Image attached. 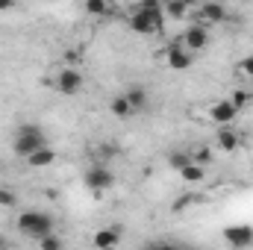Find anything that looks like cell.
I'll return each instance as SVG.
<instances>
[{
  "mask_svg": "<svg viewBox=\"0 0 253 250\" xmlns=\"http://www.w3.org/2000/svg\"><path fill=\"white\" fill-rule=\"evenodd\" d=\"M162 27H165V15H162V3H156V0L138 3L129 15V30L138 36H156V33H162Z\"/></svg>",
  "mask_w": 253,
  "mask_h": 250,
  "instance_id": "6da1fadb",
  "label": "cell"
},
{
  "mask_svg": "<svg viewBox=\"0 0 253 250\" xmlns=\"http://www.w3.org/2000/svg\"><path fill=\"white\" fill-rule=\"evenodd\" d=\"M18 230H21L24 236H30V239L42 242V239H47V236L56 233V224H53V218H50L47 212L30 209V212H21V215H18Z\"/></svg>",
  "mask_w": 253,
  "mask_h": 250,
  "instance_id": "7a4b0ae2",
  "label": "cell"
},
{
  "mask_svg": "<svg viewBox=\"0 0 253 250\" xmlns=\"http://www.w3.org/2000/svg\"><path fill=\"white\" fill-rule=\"evenodd\" d=\"M15 153L18 156H24V159H30L36 150H44V147H50L47 144V135H44V129L39 124H24L18 126V132H15Z\"/></svg>",
  "mask_w": 253,
  "mask_h": 250,
  "instance_id": "3957f363",
  "label": "cell"
},
{
  "mask_svg": "<svg viewBox=\"0 0 253 250\" xmlns=\"http://www.w3.org/2000/svg\"><path fill=\"white\" fill-rule=\"evenodd\" d=\"M83 183H85V188H91V191H109V188L115 186V174H112L103 162H94V165L83 174Z\"/></svg>",
  "mask_w": 253,
  "mask_h": 250,
  "instance_id": "277c9868",
  "label": "cell"
},
{
  "mask_svg": "<svg viewBox=\"0 0 253 250\" xmlns=\"http://www.w3.org/2000/svg\"><path fill=\"white\" fill-rule=\"evenodd\" d=\"M224 242L230 245V248L236 250H245L253 245V227L251 224H230V227H224Z\"/></svg>",
  "mask_w": 253,
  "mask_h": 250,
  "instance_id": "5b68a950",
  "label": "cell"
},
{
  "mask_svg": "<svg viewBox=\"0 0 253 250\" xmlns=\"http://www.w3.org/2000/svg\"><path fill=\"white\" fill-rule=\"evenodd\" d=\"M83 88V71L80 68H62L59 74H56V91L59 94H77Z\"/></svg>",
  "mask_w": 253,
  "mask_h": 250,
  "instance_id": "8992f818",
  "label": "cell"
},
{
  "mask_svg": "<svg viewBox=\"0 0 253 250\" xmlns=\"http://www.w3.org/2000/svg\"><path fill=\"white\" fill-rule=\"evenodd\" d=\"M180 44H183L189 53H194V50H203V47L209 44V27H203V24H191L189 30L183 33Z\"/></svg>",
  "mask_w": 253,
  "mask_h": 250,
  "instance_id": "52a82bcc",
  "label": "cell"
},
{
  "mask_svg": "<svg viewBox=\"0 0 253 250\" xmlns=\"http://www.w3.org/2000/svg\"><path fill=\"white\" fill-rule=\"evenodd\" d=\"M165 62L171 65V71H189L191 62H194V53H189L180 42H171L165 50Z\"/></svg>",
  "mask_w": 253,
  "mask_h": 250,
  "instance_id": "ba28073f",
  "label": "cell"
},
{
  "mask_svg": "<svg viewBox=\"0 0 253 250\" xmlns=\"http://www.w3.org/2000/svg\"><path fill=\"white\" fill-rule=\"evenodd\" d=\"M194 15H197V21H200L203 27H209V24H221V21H227V9H224L221 3H200Z\"/></svg>",
  "mask_w": 253,
  "mask_h": 250,
  "instance_id": "9c48e42d",
  "label": "cell"
},
{
  "mask_svg": "<svg viewBox=\"0 0 253 250\" xmlns=\"http://www.w3.org/2000/svg\"><path fill=\"white\" fill-rule=\"evenodd\" d=\"M209 118H212L218 126H227V124H233V121L239 118V109H236L230 100H218V103L209 109Z\"/></svg>",
  "mask_w": 253,
  "mask_h": 250,
  "instance_id": "30bf717a",
  "label": "cell"
},
{
  "mask_svg": "<svg viewBox=\"0 0 253 250\" xmlns=\"http://www.w3.org/2000/svg\"><path fill=\"white\" fill-rule=\"evenodd\" d=\"M121 242V227H103L94 233V248L97 250H115Z\"/></svg>",
  "mask_w": 253,
  "mask_h": 250,
  "instance_id": "8fae6325",
  "label": "cell"
},
{
  "mask_svg": "<svg viewBox=\"0 0 253 250\" xmlns=\"http://www.w3.org/2000/svg\"><path fill=\"white\" fill-rule=\"evenodd\" d=\"M121 94L126 97V103H129L135 112L147 109V103H150V91H147L144 85H138V83H135V85H126V91H121Z\"/></svg>",
  "mask_w": 253,
  "mask_h": 250,
  "instance_id": "7c38bea8",
  "label": "cell"
},
{
  "mask_svg": "<svg viewBox=\"0 0 253 250\" xmlns=\"http://www.w3.org/2000/svg\"><path fill=\"white\" fill-rule=\"evenodd\" d=\"M215 141H218V147L221 150H227V153H233L236 147H239V132L236 129H230V126H218V135H215Z\"/></svg>",
  "mask_w": 253,
  "mask_h": 250,
  "instance_id": "4fadbf2b",
  "label": "cell"
},
{
  "mask_svg": "<svg viewBox=\"0 0 253 250\" xmlns=\"http://www.w3.org/2000/svg\"><path fill=\"white\" fill-rule=\"evenodd\" d=\"M109 112H112L115 118H121V121H126V118H132V115H135V109L126 103L124 94H115V97L109 100Z\"/></svg>",
  "mask_w": 253,
  "mask_h": 250,
  "instance_id": "5bb4252c",
  "label": "cell"
},
{
  "mask_svg": "<svg viewBox=\"0 0 253 250\" xmlns=\"http://www.w3.org/2000/svg\"><path fill=\"white\" fill-rule=\"evenodd\" d=\"M180 177H183V183H189V186H200V183L206 180V168L197 165V162H191L189 168L180 171Z\"/></svg>",
  "mask_w": 253,
  "mask_h": 250,
  "instance_id": "9a60e30c",
  "label": "cell"
},
{
  "mask_svg": "<svg viewBox=\"0 0 253 250\" xmlns=\"http://www.w3.org/2000/svg\"><path fill=\"white\" fill-rule=\"evenodd\" d=\"M33 168H47V165H53L56 162V150L53 147H44V150H36L30 159H27Z\"/></svg>",
  "mask_w": 253,
  "mask_h": 250,
  "instance_id": "2e32d148",
  "label": "cell"
},
{
  "mask_svg": "<svg viewBox=\"0 0 253 250\" xmlns=\"http://www.w3.org/2000/svg\"><path fill=\"white\" fill-rule=\"evenodd\" d=\"M189 12H191V6L183 3V0H171V3L162 6V15H168V18H174V21H177V18H186Z\"/></svg>",
  "mask_w": 253,
  "mask_h": 250,
  "instance_id": "e0dca14e",
  "label": "cell"
},
{
  "mask_svg": "<svg viewBox=\"0 0 253 250\" xmlns=\"http://www.w3.org/2000/svg\"><path fill=\"white\" fill-rule=\"evenodd\" d=\"M191 162H194V159H191V153H183V150H177V153H171V156H168V165H171L174 171H183V168H189Z\"/></svg>",
  "mask_w": 253,
  "mask_h": 250,
  "instance_id": "ac0fdd59",
  "label": "cell"
},
{
  "mask_svg": "<svg viewBox=\"0 0 253 250\" xmlns=\"http://www.w3.org/2000/svg\"><path fill=\"white\" fill-rule=\"evenodd\" d=\"M85 12H88V15H109L112 6H109L106 0H88V3H85Z\"/></svg>",
  "mask_w": 253,
  "mask_h": 250,
  "instance_id": "d6986e66",
  "label": "cell"
},
{
  "mask_svg": "<svg viewBox=\"0 0 253 250\" xmlns=\"http://www.w3.org/2000/svg\"><path fill=\"white\" fill-rule=\"evenodd\" d=\"M0 206L15 209V206H18V194H15L12 188H3V186H0Z\"/></svg>",
  "mask_w": 253,
  "mask_h": 250,
  "instance_id": "ffe728a7",
  "label": "cell"
},
{
  "mask_svg": "<svg viewBox=\"0 0 253 250\" xmlns=\"http://www.w3.org/2000/svg\"><path fill=\"white\" fill-rule=\"evenodd\" d=\"M248 100H251V91H245V88H239V91H233V97H230V103L242 112L245 106H248Z\"/></svg>",
  "mask_w": 253,
  "mask_h": 250,
  "instance_id": "44dd1931",
  "label": "cell"
},
{
  "mask_svg": "<svg viewBox=\"0 0 253 250\" xmlns=\"http://www.w3.org/2000/svg\"><path fill=\"white\" fill-rule=\"evenodd\" d=\"M39 248H42V250H62L65 245H62V239H59V236L53 233V236H47V239H42V242H39Z\"/></svg>",
  "mask_w": 253,
  "mask_h": 250,
  "instance_id": "7402d4cb",
  "label": "cell"
},
{
  "mask_svg": "<svg viewBox=\"0 0 253 250\" xmlns=\"http://www.w3.org/2000/svg\"><path fill=\"white\" fill-rule=\"evenodd\" d=\"M141 250H186L180 248V245H171V242H144Z\"/></svg>",
  "mask_w": 253,
  "mask_h": 250,
  "instance_id": "603a6c76",
  "label": "cell"
},
{
  "mask_svg": "<svg viewBox=\"0 0 253 250\" xmlns=\"http://www.w3.org/2000/svg\"><path fill=\"white\" fill-rule=\"evenodd\" d=\"M194 200H197V194H186V197H180V200H177L171 209H174V212H183V209H186V206H191Z\"/></svg>",
  "mask_w": 253,
  "mask_h": 250,
  "instance_id": "cb8c5ba5",
  "label": "cell"
},
{
  "mask_svg": "<svg viewBox=\"0 0 253 250\" xmlns=\"http://www.w3.org/2000/svg\"><path fill=\"white\" fill-rule=\"evenodd\" d=\"M239 71H242L245 77H253V56H245V59L239 62Z\"/></svg>",
  "mask_w": 253,
  "mask_h": 250,
  "instance_id": "d4e9b609",
  "label": "cell"
},
{
  "mask_svg": "<svg viewBox=\"0 0 253 250\" xmlns=\"http://www.w3.org/2000/svg\"><path fill=\"white\" fill-rule=\"evenodd\" d=\"M6 9H12V0H0V12H6Z\"/></svg>",
  "mask_w": 253,
  "mask_h": 250,
  "instance_id": "484cf974",
  "label": "cell"
},
{
  "mask_svg": "<svg viewBox=\"0 0 253 250\" xmlns=\"http://www.w3.org/2000/svg\"><path fill=\"white\" fill-rule=\"evenodd\" d=\"M0 250H9V242H6L3 236H0Z\"/></svg>",
  "mask_w": 253,
  "mask_h": 250,
  "instance_id": "4316f807",
  "label": "cell"
},
{
  "mask_svg": "<svg viewBox=\"0 0 253 250\" xmlns=\"http://www.w3.org/2000/svg\"><path fill=\"white\" fill-rule=\"evenodd\" d=\"M186 250H203V248H186Z\"/></svg>",
  "mask_w": 253,
  "mask_h": 250,
  "instance_id": "83f0119b",
  "label": "cell"
}]
</instances>
